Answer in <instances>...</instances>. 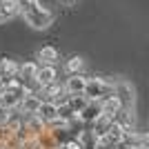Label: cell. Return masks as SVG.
I'll return each instance as SVG.
<instances>
[{
  "mask_svg": "<svg viewBox=\"0 0 149 149\" xmlns=\"http://www.w3.org/2000/svg\"><path fill=\"white\" fill-rule=\"evenodd\" d=\"M140 149H149V131L140 134Z\"/></svg>",
  "mask_w": 149,
  "mask_h": 149,
  "instance_id": "44dd1931",
  "label": "cell"
},
{
  "mask_svg": "<svg viewBox=\"0 0 149 149\" xmlns=\"http://www.w3.org/2000/svg\"><path fill=\"white\" fill-rule=\"evenodd\" d=\"M18 13H22L18 0H0V22L16 18Z\"/></svg>",
  "mask_w": 149,
  "mask_h": 149,
  "instance_id": "9c48e42d",
  "label": "cell"
},
{
  "mask_svg": "<svg viewBox=\"0 0 149 149\" xmlns=\"http://www.w3.org/2000/svg\"><path fill=\"white\" fill-rule=\"evenodd\" d=\"M40 105H42V96L29 89V91H27V96H25V100L20 102V111L27 113V116H36L38 109H40Z\"/></svg>",
  "mask_w": 149,
  "mask_h": 149,
  "instance_id": "277c9868",
  "label": "cell"
},
{
  "mask_svg": "<svg viewBox=\"0 0 149 149\" xmlns=\"http://www.w3.org/2000/svg\"><path fill=\"white\" fill-rule=\"evenodd\" d=\"M87 82H89V78H85L82 74H74V76H69V78H67V82H65V89H67L69 96L85 93V89H87Z\"/></svg>",
  "mask_w": 149,
  "mask_h": 149,
  "instance_id": "ba28073f",
  "label": "cell"
},
{
  "mask_svg": "<svg viewBox=\"0 0 149 149\" xmlns=\"http://www.w3.org/2000/svg\"><path fill=\"white\" fill-rule=\"evenodd\" d=\"M113 93L118 96V100L123 102V109H134L136 102V91L127 80H116L113 82Z\"/></svg>",
  "mask_w": 149,
  "mask_h": 149,
  "instance_id": "3957f363",
  "label": "cell"
},
{
  "mask_svg": "<svg viewBox=\"0 0 149 149\" xmlns=\"http://www.w3.org/2000/svg\"><path fill=\"white\" fill-rule=\"evenodd\" d=\"M78 143H80L82 149H98L100 140L91 129H87V131H80V134H78Z\"/></svg>",
  "mask_w": 149,
  "mask_h": 149,
  "instance_id": "5bb4252c",
  "label": "cell"
},
{
  "mask_svg": "<svg viewBox=\"0 0 149 149\" xmlns=\"http://www.w3.org/2000/svg\"><path fill=\"white\" fill-rule=\"evenodd\" d=\"M0 149H2V147H0Z\"/></svg>",
  "mask_w": 149,
  "mask_h": 149,
  "instance_id": "cb8c5ba5",
  "label": "cell"
},
{
  "mask_svg": "<svg viewBox=\"0 0 149 149\" xmlns=\"http://www.w3.org/2000/svg\"><path fill=\"white\" fill-rule=\"evenodd\" d=\"M18 74H20V65L16 60H11V58H2L0 60V80L2 82H9L13 78H18Z\"/></svg>",
  "mask_w": 149,
  "mask_h": 149,
  "instance_id": "52a82bcc",
  "label": "cell"
},
{
  "mask_svg": "<svg viewBox=\"0 0 149 149\" xmlns=\"http://www.w3.org/2000/svg\"><path fill=\"white\" fill-rule=\"evenodd\" d=\"M60 2H65V5H69V7H71V5H76V0H60Z\"/></svg>",
  "mask_w": 149,
  "mask_h": 149,
  "instance_id": "603a6c76",
  "label": "cell"
},
{
  "mask_svg": "<svg viewBox=\"0 0 149 149\" xmlns=\"http://www.w3.org/2000/svg\"><path fill=\"white\" fill-rule=\"evenodd\" d=\"M38 71H40V67H38L36 62H25V65H20V78H22V82H36L38 78Z\"/></svg>",
  "mask_w": 149,
  "mask_h": 149,
  "instance_id": "4fadbf2b",
  "label": "cell"
},
{
  "mask_svg": "<svg viewBox=\"0 0 149 149\" xmlns=\"http://www.w3.org/2000/svg\"><path fill=\"white\" fill-rule=\"evenodd\" d=\"M98 149H116V145H113L111 140H109V138H100Z\"/></svg>",
  "mask_w": 149,
  "mask_h": 149,
  "instance_id": "ffe728a7",
  "label": "cell"
},
{
  "mask_svg": "<svg viewBox=\"0 0 149 149\" xmlns=\"http://www.w3.org/2000/svg\"><path fill=\"white\" fill-rule=\"evenodd\" d=\"M85 96L89 100H107L109 96H113V82L105 80V78H89L87 89H85Z\"/></svg>",
  "mask_w": 149,
  "mask_h": 149,
  "instance_id": "6da1fadb",
  "label": "cell"
},
{
  "mask_svg": "<svg viewBox=\"0 0 149 149\" xmlns=\"http://www.w3.org/2000/svg\"><path fill=\"white\" fill-rule=\"evenodd\" d=\"M120 109H123V102L118 100V96H116V93H113V96H109L107 100H102V111H105L107 116H113V118H116V113H118Z\"/></svg>",
  "mask_w": 149,
  "mask_h": 149,
  "instance_id": "9a60e30c",
  "label": "cell"
},
{
  "mask_svg": "<svg viewBox=\"0 0 149 149\" xmlns=\"http://www.w3.org/2000/svg\"><path fill=\"white\" fill-rule=\"evenodd\" d=\"M116 149H134V147H129V145H127V143L123 140V143H118V145H116Z\"/></svg>",
  "mask_w": 149,
  "mask_h": 149,
  "instance_id": "7402d4cb",
  "label": "cell"
},
{
  "mask_svg": "<svg viewBox=\"0 0 149 149\" xmlns=\"http://www.w3.org/2000/svg\"><path fill=\"white\" fill-rule=\"evenodd\" d=\"M58 111H60V107L56 105V102H51V100H42V105H40V109H38V118L42 120L45 125H51L58 120Z\"/></svg>",
  "mask_w": 149,
  "mask_h": 149,
  "instance_id": "5b68a950",
  "label": "cell"
},
{
  "mask_svg": "<svg viewBox=\"0 0 149 149\" xmlns=\"http://www.w3.org/2000/svg\"><path fill=\"white\" fill-rule=\"evenodd\" d=\"M116 123L123 125L125 131H134V125H136V118H134V109H120L118 113H116Z\"/></svg>",
  "mask_w": 149,
  "mask_h": 149,
  "instance_id": "7c38bea8",
  "label": "cell"
},
{
  "mask_svg": "<svg viewBox=\"0 0 149 149\" xmlns=\"http://www.w3.org/2000/svg\"><path fill=\"white\" fill-rule=\"evenodd\" d=\"M89 105V98L85 96V93H76V96H69V107L74 109L78 116H80V111L85 109V107Z\"/></svg>",
  "mask_w": 149,
  "mask_h": 149,
  "instance_id": "e0dca14e",
  "label": "cell"
},
{
  "mask_svg": "<svg viewBox=\"0 0 149 149\" xmlns=\"http://www.w3.org/2000/svg\"><path fill=\"white\" fill-rule=\"evenodd\" d=\"M111 125H113V116H107V113H102V116H100V118L91 125V131L98 136V140H100V138H105L107 134H109V127H111Z\"/></svg>",
  "mask_w": 149,
  "mask_h": 149,
  "instance_id": "30bf717a",
  "label": "cell"
},
{
  "mask_svg": "<svg viewBox=\"0 0 149 149\" xmlns=\"http://www.w3.org/2000/svg\"><path fill=\"white\" fill-rule=\"evenodd\" d=\"M22 16H25V20L33 29H45V27H49L51 20H54V13H51L49 9H45L42 5L36 7V9H31V11H27V13H22Z\"/></svg>",
  "mask_w": 149,
  "mask_h": 149,
  "instance_id": "7a4b0ae2",
  "label": "cell"
},
{
  "mask_svg": "<svg viewBox=\"0 0 149 149\" xmlns=\"http://www.w3.org/2000/svg\"><path fill=\"white\" fill-rule=\"evenodd\" d=\"M36 82H38L40 89L47 87V85H51V82H56V67H54V65H42L40 71H38Z\"/></svg>",
  "mask_w": 149,
  "mask_h": 149,
  "instance_id": "8fae6325",
  "label": "cell"
},
{
  "mask_svg": "<svg viewBox=\"0 0 149 149\" xmlns=\"http://www.w3.org/2000/svg\"><path fill=\"white\" fill-rule=\"evenodd\" d=\"M58 107H60V111H58V118L65 120L67 125H74L76 120L80 118V116H78V113L71 109V107H69V102H65V105H58Z\"/></svg>",
  "mask_w": 149,
  "mask_h": 149,
  "instance_id": "ac0fdd59",
  "label": "cell"
},
{
  "mask_svg": "<svg viewBox=\"0 0 149 149\" xmlns=\"http://www.w3.org/2000/svg\"><path fill=\"white\" fill-rule=\"evenodd\" d=\"M38 60L45 62V65H56L58 62V51L54 47H42L38 51Z\"/></svg>",
  "mask_w": 149,
  "mask_h": 149,
  "instance_id": "2e32d148",
  "label": "cell"
},
{
  "mask_svg": "<svg viewBox=\"0 0 149 149\" xmlns=\"http://www.w3.org/2000/svg\"><path fill=\"white\" fill-rule=\"evenodd\" d=\"M65 69H67V74H69V76L82 74V69H85V60H82L80 56H71V58L67 60V65H65Z\"/></svg>",
  "mask_w": 149,
  "mask_h": 149,
  "instance_id": "d6986e66",
  "label": "cell"
},
{
  "mask_svg": "<svg viewBox=\"0 0 149 149\" xmlns=\"http://www.w3.org/2000/svg\"><path fill=\"white\" fill-rule=\"evenodd\" d=\"M102 113H105L102 111V102H100V100H89V105L80 111V120L87 123V125H93Z\"/></svg>",
  "mask_w": 149,
  "mask_h": 149,
  "instance_id": "8992f818",
  "label": "cell"
}]
</instances>
